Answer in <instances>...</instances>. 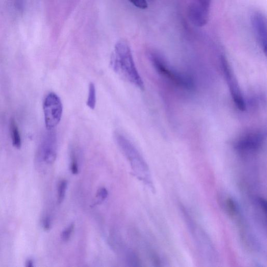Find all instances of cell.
<instances>
[{
    "label": "cell",
    "mask_w": 267,
    "mask_h": 267,
    "mask_svg": "<svg viewBox=\"0 0 267 267\" xmlns=\"http://www.w3.org/2000/svg\"><path fill=\"white\" fill-rule=\"evenodd\" d=\"M110 64L114 71L124 79L140 90L144 89V82L137 71L130 47L125 41L120 40L115 45Z\"/></svg>",
    "instance_id": "obj_1"
},
{
    "label": "cell",
    "mask_w": 267,
    "mask_h": 267,
    "mask_svg": "<svg viewBox=\"0 0 267 267\" xmlns=\"http://www.w3.org/2000/svg\"><path fill=\"white\" fill-rule=\"evenodd\" d=\"M117 143L131 164L137 177L144 180L148 172L147 165L140 152L130 140L119 133L115 134Z\"/></svg>",
    "instance_id": "obj_2"
},
{
    "label": "cell",
    "mask_w": 267,
    "mask_h": 267,
    "mask_svg": "<svg viewBox=\"0 0 267 267\" xmlns=\"http://www.w3.org/2000/svg\"><path fill=\"white\" fill-rule=\"evenodd\" d=\"M149 58L152 65L157 72L163 77L170 80L176 85L185 88L190 89L193 86L190 78L174 71L168 66L160 55L154 52L149 54Z\"/></svg>",
    "instance_id": "obj_3"
},
{
    "label": "cell",
    "mask_w": 267,
    "mask_h": 267,
    "mask_svg": "<svg viewBox=\"0 0 267 267\" xmlns=\"http://www.w3.org/2000/svg\"><path fill=\"white\" fill-rule=\"evenodd\" d=\"M43 109L46 127L53 130L60 123L63 114V105L60 97L54 93H49L45 98Z\"/></svg>",
    "instance_id": "obj_4"
},
{
    "label": "cell",
    "mask_w": 267,
    "mask_h": 267,
    "mask_svg": "<svg viewBox=\"0 0 267 267\" xmlns=\"http://www.w3.org/2000/svg\"><path fill=\"white\" fill-rule=\"evenodd\" d=\"M220 62L223 75L226 79L232 100L239 110L244 111L246 109L245 102L232 70L224 56L221 57Z\"/></svg>",
    "instance_id": "obj_5"
},
{
    "label": "cell",
    "mask_w": 267,
    "mask_h": 267,
    "mask_svg": "<svg viewBox=\"0 0 267 267\" xmlns=\"http://www.w3.org/2000/svg\"><path fill=\"white\" fill-rule=\"evenodd\" d=\"M57 156V140L54 132L48 133L42 142L39 151V157L47 164H53Z\"/></svg>",
    "instance_id": "obj_6"
},
{
    "label": "cell",
    "mask_w": 267,
    "mask_h": 267,
    "mask_svg": "<svg viewBox=\"0 0 267 267\" xmlns=\"http://www.w3.org/2000/svg\"><path fill=\"white\" fill-rule=\"evenodd\" d=\"M251 23L253 31L260 47L266 54L267 45L266 20L263 14L257 11L252 13Z\"/></svg>",
    "instance_id": "obj_7"
},
{
    "label": "cell",
    "mask_w": 267,
    "mask_h": 267,
    "mask_svg": "<svg viewBox=\"0 0 267 267\" xmlns=\"http://www.w3.org/2000/svg\"><path fill=\"white\" fill-rule=\"evenodd\" d=\"M209 12V9L205 8L195 0L189 6L188 18L194 25L200 27H203L208 22Z\"/></svg>",
    "instance_id": "obj_8"
},
{
    "label": "cell",
    "mask_w": 267,
    "mask_h": 267,
    "mask_svg": "<svg viewBox=\"0 0 267 267\" xmlns=\"http://www.w3.org/2000/svg\"><path fill=\"white\" fill-rule=\"evenodd\" d=\"M262 141V134L259 133H252L237 140L235 147L240 151H254L260 148Z\"/></svg>",
    "instance_id": "obj_9"
},
{
    "label": "cell",
    "mask_w": 267,
    "mask_h": 267,
    "mask_svg": "<svg viewBox=\"0 0 267 267\" xmlns=\"http://www.w3.org/2000/svg\"><path fill=\"white\" fill-rule=\"evenodd\" d=\"M10 132L14 147L20 149L22 146V138L18 124L15 120H12L10 122Z\"/></svg>",
    "instance_id": "obj_10"
},
{
    "label": "cell",
    "mask_w": 267,
    "mask_h": 267,
    "mask_svg": "<svg viewBox=\"0 0 267 267\" xmlns=\"http://www.w3.org/2000/svg\"><path fill=\"white\" fill-rule=\"evenodd\" d=\"M96 90L95 84L91 82L89 85L88 95L87 101V106L91 109L94 110L96 105Z\"/></svg>",
    "instance_id": "obj_11"
},
{
    "label": "cell",
    "mask_w": 267,
    "mask_h": 267,
    "mask_svg": "<svg viewBox=\"0 0 267 267\" xmlns=\"http://www.w3.org/2000/svg\"><path fill=\"white\" fill-rule=\"evenodd\" d=\"M67 181L66 180H61L58 186V202L59 204L62 203L65 199L66 190L67 189Z\"/></svg>",
    "instance_id": "obj_12"
},
{
    "label": "cell",
    "mask_w": 267,
    "mask_h": 267,
    "mask_svg": "<svg viewBox=\"0 0 267 267\" xmlns=\"http://www.w3.org/2000/svg\"><path fill=\"white\" fill-rule=\"evenodd\" d=\"M74 224L73 223L69 225L62 233L61 238L64 242H67L71 238L74 230Z\"/></svg>",
    "instance_id": "obj_13"
},
{
    "label": "cell",
    "mask_w": 267,
    "mask_h": 267,
    "mask_svg": "<svg viewBox=\"0 0 267 267\" xmlns=\"http://www.w3.org/2000/svg\"><path fill=\"white\" fill-rule=\"evenodd\" d=\"M226 208L229 216L234 217L237 212V209L235 202L232 199L228 198L226 200Z\"/></svg>",
    "instance_id": "obj_14"
},
{
    "label": "cell",
    "mask_w": 267,
    "mask_h": 267,
    "mask_svg": "<svg viewBox=\"0 0 267 267\" xmlns=\"http://www.w3.org/2000/svg\"><path fill=\"white\" fill-rule=\"evenodd\" d=\"M108 196V192L107 190L105 188H101L98 191L96 198L98 199V204L103 203L107 198Z\"/></svg>",
    "instance_id": "obj_15"
},
{
    "label": "cell",
    "mask_w": 267,
    "mask_h": 267,
    "mask_svg": "<svg viewBox=\"0 0 267 267\" xmlns=\"http://www.w3.org/2000/svg\"><path fill=\"white\" fill-rule=\"evenodd\" d=\"M71 170L73 174L76 175L79 171V167L76 157L74 153L72 154Z\"/></svg>",
    "instance_id": "obj_16"
},
{
    "label": "cell",
    "mask_w": 267,
    "mask_h": 267,
    "mask_svg": "<svg viewBox=\"0 0 267 267\" xmlns=\"http://www.w3.org/2000/svg\"><path fill=\"white\" fill-rule=\"evenodd\" d=\"M129 2L133 5L139 9L144 10L148 7L146 0H129Z\"/></svg>",
    "instance_id": "obj_17"
},
{
    "label": "cell",
    "mask_w": 267,
    "mask_h": 267,
    "mask_svg": "<svg viewBox=\"0 0 267 267\" xmlns=\"http://www.w3.org/2000/svg\"><path fill=\"white\" fill-rule=\"evenodd\" d=\"M44 229L45 230H49L51 228V220L49 216H46L43 220Z\"/></svg>",
    "instance_id": "obj_18"
},
{
    "label": "cell",
    "mask_w": 267,
    "mask_h": 267,
    "mask_svg": "<svg viewBox=\"0 0 267 267\" xmlns=\"http://www.w3.org/2000/svg\"><path fill=\"white\" fill-rule=\"evenodd\" d=\"M195 1L198 2L206 8L210 9L212 0H195Z\"/></svg>",
    "instance_id": "obj_19"
},
{
    "label": "cell",
    "mask_w": 267,
    "mask_h": 267,
    "mask_svg": "<svg viewBox=\"0 0 267 267\" xmlns=\"http://www.w3.org/2000/svg\"><path fill=\"white\" fill-rule=\"evenodd\" d=\"M259 202L263 212L265 214L266 208V201L262 199H259Z\"/></svg>",
    "instance_id": "obj_20"
},
{
    "label": "cell",
    "mask_w": 267,
    "mask_h": 267,
    "mask_svg": "<svg viewBox=\"0 0 267 267\" xmlns=\"http://www.w3.org/2000/svg\"><path fill=\"white\" fill-rule=\"evenodd\" d=\"M34 261L32 259L27 260L26 262V266L27 267H33L34 266Z\"/></svg>",
    "instance_id": "obj_21"
}]
</instances>
